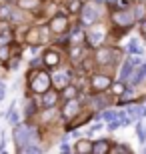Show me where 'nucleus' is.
I'll use <instances>...</instances> for the list:
<instances>
[{"label":"nucleus","instance_id":"nucleus-25","mask_svg":"<svg viewBox=\"0 0 146 154\" xmlns=\"http://www.w3.org/2000/svg\"><path fill=\"white\" fill-rule=\"evenodd\" d=\"M80 8H82V4H80V0H72V2H70V12H72V14L80 12Z\"/></svg>","mask_w":146,"mask_h":154},{"label":"nucleus","instance_id":"nucleus-22","mask_svg":"<svg viewBox=\"0 0 146 154\" xmlns=\"http://www.w3.org/2000/svg\"><path fill=\"white\" fill-rule=\"evenodd\" d=\"M64 96H66V100L76 98V88H74V86H66V88H64Z\"/></svg>","mask_w":146,"mask_h":154},{"label":"nucleus","instance_id":"nucleus-5","mask_svg":"<svg viewBox=\"0 0 146 154\" xmlns=\"http://www.w3.org/2000/svg\"><path fill=\"white\" fill-rule=\"evenodd\" d=\"M70 76H72V72L68 68H62L58 70L56 74L50 78V82H54V88H60V90H64L68 84H70Z\"/></svg>","mask_w":146,"mask_h":154},{"label":"nucleus","instance_id":"nucleus-3","mask_svg":"<svg viewBox=\"0 0 146 154\" xmlns=\"http://www.w3.org/2000/svg\"><path fill=\"white\" fill-rule=\"evenodd\" d=\"M82 10V24H94L98 18H100V8H98V4H86V6H82L80 8Z\"/></svg>","mask_w":146,"mask_h":154},{"label":"nucleus","instance_id":"nucleus-29","mask_svg":"<svg viewBox=\"0 0 146 154\" xmlns=\"http://www.w3.org/2000/svg\"><path fill=\"white\" fill-rule=\"evenodd\" d=\"M102 118H104V120H114V118H116V112H104Z\"/></svg>","mask_w":146,"mask_h":154},{"label":"nucleus","instance_id":"nucleus-24","mask_svg":"<svg viewBox=\"0 0 146 154\" xmlns=\"http://www.w3.org/2000/svg\"><path fill=\"white\" fill-rule=\"evenodd\" d=\"M142 76H144V72H142V68H140L136 74L130 76V82H132V84H138V82H142Z\"/></svg>","mask_w":146,"mask_h":154},{"label":"nucleus","instance_id":"nucleus-27","mask_svg":"<svg viewBox=\"0 0 146 154\" xmlns=\"http://www.w3.org/2000/svg\"><path fill=\"white\" fill-rule=\"evenodd\" d=\"M0 60H8V46H0Z\"/></svg>","mask_w":146,"mask_h":154},{"label":"nucleus","instance_id":"nucleus-30","mask_svg":"<svg viewBox=\"0 0 146 154\" xmlns=\"http://www.w3.org/2000/svg\"><path fill=\"white\" fill-rule=\"evenodd\" d=\"M114 92H116V94H122L124 92V84H114Z\"/></svg>","mask_w":146,"mask_h":154},{"label":"nucleus","instance_id":"nucleus-34","mask_svg":"<svg viewBox=\"0 0 146 154\" xmlns=\"http://www.w3.org/2000/svg\"><path fill=\"white\" fill-rule=\"evenodd\" d=\"M0 86H2V82H0Z\"/></svg>","mask_w":146,"mask_h":154},{"label":"nucleus","instance_id":"nucleus-19","mask_svg":"<svg viewBox=\"0 0 146 154\" xmlns=\"http://www.w3.org/2000/svg\"><path fill=\"white\" fill-rule=\"evenodd\" d=\"M146 114V108H142V106H132L130 108V120L132 118H140V116Z\"/></svg>","mask_w":146,"mask_h":154},{"label":"nucleus","instance_id":"nucleus-26","mask_svg":"<svg viewBox=\"0 0 146 154\" xmlns=\"http://www.w3.org/2000/svg\"><path fill=\"white\" fill-rule=\"evenodd\" d=\"M132 98H134V94H132V92H128V90H124L122 92V96H120V102H130V100H132Z\"/></svg>","mask_w":146,"mask_h":154},{"label":"nucleus","instance_id":"nucleus-20","mask_svg":"<svg viewBox=\"0 0 146 154\" xmlns=\"http://www.w3.org/2000/svg\"><path fill=\"white\" fill-rule=\"evenodd\" d=\"M128 50L132 52V54H140V52H142V46L138 44V40L132 38V40H130V44H128Z\"/></svg>","mask_w":146,"mask_h":154},{"label":"nucleus","instance_id":"nucleus-14","mask_svg":"<svg viewBox=\"0 0 146 154\" xmlns=\"http://www.w3.org/2000/svg\"><path fill=\"white\" fill-rule=\"evenodd\" d=\"M56 102H58V94H56V92H44V96H42V104H44L46 108H52Z\"/></svg>","mask_w":146,"mask_h":154},{"label":"nucleus","instance_id":"nucleus-15","mask_svg":"<svg viewBox=\"0 0 146 154\" xmlns=\"http://www.w3.org/2000/svg\"><path fill=\"white\" fill-rule=\"evenodd\" d=\"M76 154H92V142H88V140H78V142H76Z\"/></svg>","mask_w":146,"mask_h":154},{"label":"nucleus","instance_id":"nucleus-4","mask_svg":"<svg viewBox=\"0 0 146 154\" xmlns=\"http://www.w3.org/2000/svg\"><path fill=\"white\" fill-rule=\"evenodd\" d=\"M112 20H114V24H116V26H120V28H130V26L136 22L134 14H132V12H128V10L116 12V14L112 16Z\"/></svg>","mask_w":146,"mask_h":154},{"label":"nucleus","instance_id":"nucleus-18","mask_svg":"<svg viewBox=\"0 0 146 154\" xmlns=\"http://www.w3.org/2000/svg\"><path fill=\"white\" fill-rule=\"evenodd\" d=\"M10 14H12V6L10 4L0 6V18H2V20H10Z\"/></svg>","mask_w":146,"mask_h":154},{"label":"nucleus","instance_id":"nucleus-33","mask_svg":"<svg viewBox=\"0 0 146 154\" xmlns=\"http://www.w3.org/2000/svg\"><path fill=\"white\" fill-rule=\"evenodd\" d=\"M142 30H144V34H146V22H144V24H142Z\"/></svg>","mask_w":146,"mask_h":154},{"label":"nucleus","instance_id":"nucleus-32","mask_svg":"<svg viewBox=\"0 0 146 154\" xmlns=\"http://www.w3.org/2000/svg\"><path fill=\"white\" fill-rule=\"evenodd\" d=\"M18 66V58H14V60H10V68H16Z\"/></svg>","mask_w":146,"mask_h":154},{"label":"nucleus","instance_id":"nucleus-10","mask_svg":"<svg viewBox=\"0 0 146 154\" xmlns=\"http://www.w3.org/2000/svg\"><path fill=\"white\" fill-rule=\"evenodd\" d=\"M102 36H104V32L102 30H90L88 34H86V42H88L90 46H100L102 44Z\"/></svg>","mask_w":146,"mask_h":154},{"label":"nucleus","instance_id":"nucleus-16","mask_svg":"<svg viewBox=\"0 0 146 154\" xmlns=\"http://www.w3.org/2000/svg\"><path fill=\"white\" fill-rule=\"evenodd\" d=\"M18 6L24 10H34L40 6V0H18Z\"/></svg>","mask_w":146,"mask_h":154},{"label":"nucleus","instance_id":"nucleus-6","mask_svg":"<svg viewBox=\"0 0 146 154\" xmlns=\"http://www.w3.org/2000/svg\"><path fill=\"white\" fill-rule=\"evenodd\" d=\"M80 112V102L76 100V98H70V100H66V104L62 106V116L66 120H72L76 118Z\"/></svg>","mask_w":146,"mask_h":154},{"label":"nucleus","instance_id":"nucleus-8","mask_svg":"<svg viewBox=\"0 0 146 154\" xmlns=\"http://www.w3.org/2000/svg\"><path fill=\"white\" fill-rule=\"evenodd\" d=\"M90 84H92V90L94 92H100V90H106L112 82H110V78L104 76V74H94L92 80H90Z\"/></svg>","mask_w":146,"mask_h":154},{"label":"nucleus","instance_id":"nucleus-17","mask_svg":"<svg viewBox=\"0 0 146 154\" xmlns=\"http://www.w3.org/2000/svg\"><path fill=\"white\" fill-rule=\"evenodd\" d=\"M132 14H134L136 20H144V16H146V6H144V4H136Z\"/></svg>","mask_w":146,"mask_h":154},{"label":"nucleus","instance_id":"nucleus-11","mask_svg":"<svg viewBox=\"0 0 146 154\" xmlns=\"http://www.w3.org/2000/svg\"><path fill=\"white\" fill-rule=\"evenodd\" d=\"M110 152V140H98L92 144V154H108Z\"/></svg>","mask_w":146,"mask_h":154},{"label":"nucleus","instance_id":"nucleus-9","mask_svg":"<svg viewBox=\"0 0 146 154\" xmlns=\"http://www.w3.org/2000/svg\"><path fill=\"white\" fill-rule=\"evenodd\" d=\"M114 56H116V50H112V48H100V50L96 52L98 64H112Z\"/></svg>","mask_w":146,"mask_h":154},{"label":"nucleus","instance_id":"nucleus-7","mask_svg":"<svg viewBox=\"0 0 146 154\" xmlns=\"http://www.w3.org/2000/svg\"><path fill=\"white\" fill-rule=\"evenodd\" d=\"M66 28H68V18L64 14H58L50 20V30L54 34H62V32H66Z\"/></svg>","mask_w":146,"mask_h":154},{"label":"nucleus","instance_id":"nucleus-21","mask_svg":"<svg viewBox=\"0 0 146 154\" xmlns=\"http://www.w3.org/2000/svg\"><path fill=\"white\" fill-rule=\"evenodd\" d=\"M20 154H42V152L38 146H24V148H20Z\"/></svg>","mask_w":146,"mask_h":154},{"label":"nucleus","instance_id":"nucleus-2","mask_svg":"<svg viewBox=\"0 0 146 154\" xmlns=\"http://www.w3.org/2000/svg\"><path fill=\"white\" fill-rule=\"evenodd\" d=\"M48 88H50V76L42 70L34 72L32 78H30V90L36 92V94H44V92H48Z\"/></svg>","mask_w":146,"mask_h":154},{"label":"nucleus","instance_id":"nucleus-23","mask_svg":"<svg viewBox=\"0 0 146 154\" xmlns=\"http://www.w3.org/2000/svg\"><path fill=\"white\" fill-rule=\"evenodd\" d=\"M82 38H86V34L82 32L80 28H74V32H72V38L70 40H74V42H78V40H82Z\"/></svg>","mask_w":146,"mask_h":154},{"label":"nucleus","instance_id":"nucleus-28","mask_svg":"<svg viewBox=\"0 0 146 154\" xmlns=\"http://www.w3.org/2000/svg\"><path fill=\"white\" fill-rule=\"evenodd\" d=\"M144 124H136V130H138V136H140V140H146V132L144 128H142Z\"/></svg>","mask_w":146,"mask_h":154},{"label":"nucleus","instance_id":"nucleus-1","mask_svg":"<svg viewBox=\"0 0 146 154\" xmlns=\"http://www.w3.org/2000/svg\"><path fill=\"white\" fill-rule=\"evenodd\" d=\"M14 140H16L18 148H24V146H36V140H38V132L32 126L26 124H18L14 128Z\"/></svg>","mask_w":146,"mask_h":154},{"label":"nucleus","instance_id":"nucleus-31","mask_svg":"<svg viewBox=\"0 0 146 154\" xmlns=\"http://www.w3.org/2000/svg\"><path fill=\"white\" fill-rule=\"evenodd\" d=\"M4 94H6V88H4V84L0 86V100H4Z\"/></svg>","mask_w":146,"mask_h":154},{"label":"nucleus","instance_id":"nucleus-12","mask_svg":"<svg viewBox=\"0 0 146 154\" xmlns=\"http://www.w3.org/2000/svg\"><path fill=\"white\" fill-rule=\"evenodd\" d=\"M44 64L46 66H58L60 64V56H58V52L54 50H48L44 54Z\"/></svg>","mask_w":146,"mask_h":154},{"label":"nucleus","instance_id":"nucleus-13","mask_svg":"<svg viewBox=\"0 0 146 154\" xmlns=\"http://www.w3.org/2000/svg\"><path fill=\"white\" fill-rule=\"evenodd\" d=\"M40 38H42V32H40V28H32L28 30V34H26V42L32 46H36L40 42Z\"/></svg>","mask_w":146,"mask_h":154}]
</instances>
